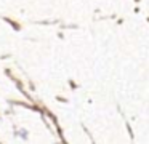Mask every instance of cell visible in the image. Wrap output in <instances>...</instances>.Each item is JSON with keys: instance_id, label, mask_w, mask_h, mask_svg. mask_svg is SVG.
Returning a JSON list of instances; mask_svg holds the SVG:
<instances>
[{"instance_id": "1", "label": "cell", "mask_w": 149, "mask_h": 144, "mask_svg": "<svg viewBox=\"0 0 149 144\" xmlns=\"http://www.w3.org/2000/svg\"><path fill=\"white\" fill-rule=\"evenodd\" d=\"M15 138H19V139H23V141H27L29 139V131H27L26 128H18V130H15Z\"/></svg>"}]
</instances>
